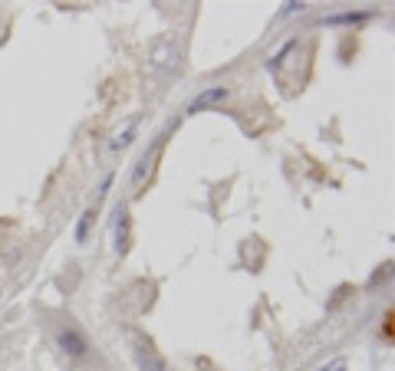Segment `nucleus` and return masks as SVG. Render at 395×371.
<instances>
[{
	"instance_id": "1",
	"label": "nucleus",
	"mask_w": 395,
	"mask_h": 371,
	"mask_svg": "<svg viewBox=\"0 0 395 371\" xmlns=\"http://www.w3.org/2000/svg\"><path fill=\"white\" fill-rule=\"evenodd\" d=\"M178 66V43L171 36H158L149 49V69L152 73H171Z\"/></svg>"
},
{
	"instance_id": "2",
	"label": "nucleus",
	"mask_w": 395,
	"mask_h": 371,
	"mask_svg": "<svg viewBox=\"0 0 395 371\" xmlns=\"http://www.w3.org/2000/svg\"><path fill=\"white\" fill-rule=\"evenodd\" d=\"M129 243H132V217H129V204L119 201L112 207V247L119 256L129 253Z\"/></svg>"
},
{
	"instance_id": "3",
	"label": "nucleus",
	"mask_w": 395,
	"mask_h": 371,
	"mask_svg": "<svg viewBox=\"0 0 395 371\" xmlns=\"http://www.w3.org/2000/svg\"><path fill=\"white\" fill-rule=\"evenodd\" d=\"M132 355H136V365L138 371H168L165 358L155 352V345L142 335H132Z\"/></svg>"
},
{
	"instance_id": "4",
	"label": "nucleus",
	"mask_w": 395,
	"mask_h": 371,
	"mask_svg": "<svg viewBox=\"0 0 395 371\" xmlns=\"http://www.w3.org/2000/svg\"><path fill=\"white\" fill-rule=\"evenodd\" d=\"M56 345H60V348L70 358H86V352H89V341H86V335H83L76 326H70V322L56 328Z\"/></svg>"
},
{
	"instance_id": "5",
	"label": "nucleus",
	"mask_w": 395,
	"mask_h": 371,
	"mask_svg": "<svg viewBox=\"0 0 395 371\" xmlns=\"http://www.w3.org/2000/svg\"><path fill=\"white\" fill-rule=\"evenodd\" d=\"M138 122H142V115H132V119H125V125H122V128H116V132H112V138H109V145H106L109 155H122V151L136 142Z\"/></svg>"
},
{
	"instance_id": "6",
	"label": "nucleus",
	"mask_w": 395,
	"mask_h": 371,
	"mask_svg": "<svg viewBox=\"0 0 395 371\" xmlns=\"http://www.w3.org/2000/svg\"><path fill=\"white\" fill-rule=\"evenodd\" d=\"M228 95H231L228 86H208V89H201L195 99L188 102V112H191V115H198V112H204V109H214V105H221L224 99H228Z\"/></svg>"
},
{
	"instance_id": "7",
	"label": "nucleus",
	"mask_w": 395,
	"mask_h": 371,
	"mask_svg": "<svg viewBox=\"0 0 395 371\" xmlns=\"http://www.w3.org/2000/svg\"><path fill=\"white\" fill-rule=\"evenodd\" d=\"M158 148H162V135L155 138V142H152V148L145 151V155H142V158L136 161V168H132V184H136V188L142 184V178L149 175V168H152V161L158 158Z\"/></svg>"
},
{
	"instance_id": "8",
	"label": "nucleus",
	"mask_w": 395,
	"mask_h": 371,
	"mask_svg": "<svg viewBox=\"0 0 395 371\" xmlns=\"http://www.w3.org/2000/svg\"><path fill=\"white\" fill-rule=\"evenodd\" d=\"M365 20H369L365 10H359V14H330V16H323L326 27H339V23H365Z\"/></svg>"
},
{
	"instance_id": "9",
	"label": "nucleus",
	"mask_w": 395,
	"mask_h": 371,
	"mask_svg": "<svg viewBox=\"0 0 395 371\" xmlns=\"http://www.w3.org/2000/svg\"><path fill=\"white\" fill-rule=\"evenodd\" d=\"M92 217H96V207L83 210V217H79V223H76V243H86V240H89V227H92Z\"/></svg>"
},
{
	"instance_id": "10",
	"label": "nucleus",
	"mask_w": 395,
	"mask_h": 371,
	"mask_svg": "<svg viewBox=\"0 0 395 371\" xmlns=\"http://www.w3.org/2000/svg\"><path fill=\"white\" fill-rule=\"evenodd\" d=\"M297 10H303V3H297V0H293V3H287V7L280 10V16H287V14H297Z\"/></svg>"
},
{
	"instance_id": "11",
	"label": "nucleus",
	"mask_w": 395,
	"mask_h": 371,
	"mask_svg": "<svg viewBox=\"0 0 395 371\" xmlns=\"http://www.w3.org/2000/svg\"><path fill=\"white\" fill-rule=\"evenodd\" d=\"M333 371H346V368H343V365H339V368H333Z\"/></svg>"
},
{
	"instance_id": "12",
	"label": "nucleus",
	"mask_w": 395,
	"mask_h": 371,
	"mask_svg": "<svg viewBox=\"0 0 395 371\" xmlns=\"http://www.w3.org/2000/svg\"><path fill=\"white\" fill-rule=\"evenodd\" d=\"M0 293H3V289H0Z\"/></svg>"
}]
</instances>
